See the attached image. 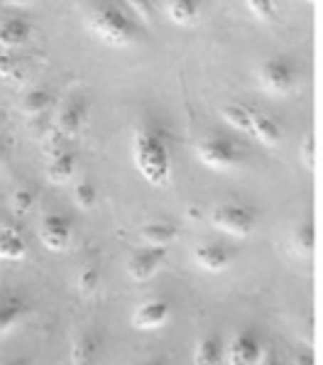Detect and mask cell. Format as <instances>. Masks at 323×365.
<instances>
[{"instance_id":"cell-1","label":"cell","mask_w":323,"mask_h":365,"mask_svg":"<svg viewBox=\"0 0 323 365\" xmlns=\"http://www.w3.org/2000/svg\"><path fill=\"white\" fill-rule=\"evenodd\" d=\"M132 160L147 184L164 189L171 182V155L157 130H137L132 140Z\"/></svg>"},{"instance_id":"cell-2","label":"cell","mask_w":323,"mask_h":365,"mask_svg":"<svg viewBox=\"0 0 323 365\" xmlns=\"http://www.w3.org/2000/svg\"><path fill=\"white\" fill-rule=\"evenodd\" d=\"M86 27L98 42L115 49H127L137 37L135 22L113 3H103L98 8H93L86 18Z\"/></svg>"},{"instance_id":"cell-3","label":"cell","mask_w":323,"mask_h":365,"mask_svg":"<svg viewBox=\"0 0 323 365\" xmlns=\"http://www.w3.org/2000/svg\"><path fill=\"white\" fill-rule=\"evenodd\" d=\"M211 226L231 238H248L258 228V213L245 204H218L211 209Z\"/></svg>"},{"instance_id":"cell-4","label":"cell","mask_w":323,"mask_h":365,"mask_svg":"<svg viewBox=\"0 0 323 365\" xmlns=\"http://www.w3.org/2000/svg\"><path fill=\"white\" fill-rule=\"evenodd\" d=\"M196 157L203 167L213 172H233L243 162L240 150L228 138H203L196 145Z\"/></svg>"},{"instance_id":"cell-5","label":"cell","mask_w":323,"mask_h":365,"mask_svg":"<svg viewBox=\"0 0 323 365\" xmlns=\"http://www.w3.org/2000/svg\"><path fill=\"white\" fill-rule=\"evenodd\" d=\"M258 81L267 96L284 98L297 88V71L287 59H267L258 69Z\"/></svg>"},{"instance_id":"cell-6","label":"cell","mask_w":323,"mask_h":365,"mask_svg":"<svg viewBox=\"0 0 323 365\" xmlns=\"http://www.w3.org/2000/svg\"><path fill=\"white\" fill-rule=\"evenodd\" d=\"M191 262L201 272L208 274H221L228 272L235 262V252L231 250V245L218 243V240H206L191 248Z\"/></svg>"},{"instance_id":"cell-7","label":"cell","mask_w":323,"mask_h":365,"mask_svg":"<svg viewBox=\"0 0 323 365\" xmlns=\"http://www.w3.org/2000/svg\"><path fill=\"white\" fill-rule=\"evenodd\" d=\"M166 257H169V248H144L135 250L125 262V272L132 282H149L159 274V269L164 267Z\"/></svg>"},{"instance_id":"cell-8","label":"cell","mask_w":323,"mask_h":365,"mask_svg":"<svg viewBox=\"0 0 323 365\" xmlns=\"http://www.w3.org/2000/svg\"><path fill=\"white\" fill-rule=\"evenodd\" d=\"M265 356L263 339L253 329L235 334L226 344V363L228 365H258Z\"/></svg>"},{"instance_id":"cell-9","label":"cell","mask_w":323,"mask_h":365,"mask_svg":"<svg viewBox=\"0 0 323 365\" xmlns=\"http://www.w3.org/2000/svg\"><path fill=\"white\" fill-rule=\"evenodd\" d=\"M74 228L71 221L61 213H44L40 221V240L49 252H64L71 248Z\"/></svg>"},{"instance_id":"cell-10","label":"cell","mask_w":323,"mask_h":365,"mask_svg":"<svg viewBox=\"0 0 323 365\" xmlns=\"http://www.w3.org/2000/svg\"><path fill=\"white\" fill-rule=\"evenodd\" d=\"M169 319H171V304L166 299L154 297V299H147L135 307L130 324L135 331H159L162 327H166Z\"/></svg>"},{"instance_id":"cell-11","label":"cell","mask_w":323,"mask_h":365,"mask_svg":"<svg viewBox=\"0 0 323 365\" xmlns=\"http://www.w3.org/2000/svg\"><path fill=\"white\" fill-rule=\"evenodd\" d=\"M86 115H88V106L83 98H71L69 103L61 108L59 120H57V133L61 138H76L83 125H86Z\"/></svg>"},{"instance_id":"cell-12","label":"cell","mask_w":323,"mask_h":365,"mask_svg":"<svg viewBox=\"0 0 323 365\" xmlns=\"http://www.w3.org/2000/svg\"><path fill=\"white\" fill-rule=\"evenodd\" d=\"M30 314V304L25 297L8 292L0 297V336L10 334L20 322H25V317Z\"/></svg>"},{"instance_id":"cell-13","label":"cell","mask_w":323,"mask_h":365,"mask_svg":"<svg viewBox=\"0 0 323 365\" xmlns=\"http://www.w3.org/2000/svg\"><path fill=\"white\" fill-rule=\"evenodd\" d=\"M137 238H140L142 245H149V248H169L179 238V228L166 221H152V223H144L140 231H137Z\"/></svg>"},{"instance_id":"cell-14","label":"cell","mask_w":323,"mask_h":365,"mask_svg":"<svg viewBox=\"0 0 323 365\" xmlns=\"http://www.w3.org/2000/svg\"><path fill=\"white\" fill-rule=\"evenodd\" d=\"M101 336L96 331H86L71 346V365H98L101 361Z\"/></svg>"},{"instance_id":"cell-15","label":"cell","mask_w":323,"mask_h":365,"mask_svg":"<svg viewBox=\"0 0 323 365\" xmlns=\"http://www.w3.org/2000/svg\"><path fill=\"white\" fill-rule=\"evenodd\" d=\"M194 365H223L226 363V341L218 334H206L194 346Z\"/></svg>"},{"instance_id":"cell-16","label":"cell","mask_w":323,"mask_h":365,"mask_svg":"<svg viewBox=\"0 0 323 365\" xmlns=\"http://www.w3.org/2000/svg\"><path fill=\"white\" fill-rule=\"evenodd\" d=\"M250 120H253V138L260 140L267 148H277L282 143V128L277 120L265 115L263 110H250Z\"/></svg>"},{"instance_id":"cell-17","label":"cell","mask_w":323,"mask_h":365,"mask_svg":"<svg viewBox=\"0 0 323 365\" xmlns=\"http://www.w3.org/2000/svg\"><path fill=\"white\" fill-rule=\"evenodd\" d=\"M30 22L22 18H5L0 22V47L3 49H18L30 37Z\"/></svg>"},{"instance_id":"cell-18","label":"cell","mask_w":323,"mask_h":365,"mask_svg":"<svg viewBox=\"0 0 323 365\" xmlns=\"http://www.w3.org/2000/svg\"><path fill=\"white\" fill-rule=\"evenodd\" d=\"M27 252V243L22 238V233L15 226H3L0 228V260H22Z\"/></svg>"},{"instance_id":"cell-19","label":"cell","mask_w":323,"mask_h":365,"mask_svg":"<svg viewBox=\"0 0 323 365\" xmlns=\"http://www.w3.org/2000/svg\"><path fill=\"white\" fill-rule=\"evenodd\" d=\"M74 174H76V155L74 153H61L57 157H52L49 160V165H47V179L52 184H66V182H71L74 179Z\"/></svg>"},{"instance_id":"cell-20","label":"cell","mask_w":323,"mask_h":365,"mask_svg":"<svg viewBox=\"0 0 323 365\" xmlns=\"http://www.w3.org/2000/svg\"><path fill=\"white\" fill-rule=\"evenodd\" d=\"M164 13L174 25L189 27L198 20V3L196 0H166Z\"/></svg>"},{"instance_id":"cell-21","label":"cell","mask_w":323,"mask_h":365,"mask_svg":"<svg viewBox=\"0 0 323 365\" xmlns=\"http://www.w3.org/2000/svg\"><path fill=\"white\" fill-rule=\"evenodd\" d=\"M314 248H316L314 223H311V221L299 223V226L294 228V233H292V250H294V255L311 257V255H314Z\"/></svg>"},{"instance_id":"cell-22","label":"cell","mask_w":323,"mask_h":365,"mask_svg":"<svg viewBox=\"0 0 323 365\" xmlns=\"http://www.w3.org/2000/svg\"><path fill=\"white\" fill-rule=\"evenodd\" d=\"M49 103H52V98H49L47 88H32V91H27L25 96H22L20 110H22V115H27V118H37L49 108Z\"/></svg>"},{"instance_id":"cell-23","label":"cell","mask_w":323,"mask_h":365,"mask_svg":"<svg viewBox=\"0 0 323 365\" xmlns=\"http://www.w3.org/2000/svg\"><path fill=\"white\" fill-rule=\"evenodd\" d=\"M221 115H223V120H226L231 128H235V130H240L245 135H253L250 108H245V106H238V103H228V106H223V108H221Z\"/></svg>"},{"instance_id":"cell-24","label":"cell","mask_w":323,"mask_h":365,"mask_svg":"<svg viewBox=\"0 0 323 365\" xmlns=\"http://www.w3.org/2000/svg\"><path fill=\"white\" fill-rule=\"evenodd\" d=\"M76 287H79L81 297H91L93 292L101 287V272H98V267H93V265L83 267L79 272V279H76Z\"/></svg>"},{"instance_id":"cell-25","label":"cell","mask_w":323,"mask_h":365,"mask_svg":"<svg viewBox=\"0 0 323 365\" xmlns=\"http://www.w3.org/2000/svg\"><path fill=\"white\" fill-rule=\"evenodd\" d=\"M74 204L79 206V209L83 211H91L93 206H96V201H98V192H96V187H93L91 182H79L74 187Z\"/></svg>"},{"instance_id":"cell-26","label":"cell","mask_w":323,"mask_h":365,"mask_svg":"<svg viewBox=\"0 0 323 365\" xmlns=\"http://www.w3.org/2000/svg\"><path fill=\"white\" fill-rule=\"evenodd\" d=\"M32 206H35V192L30 187L15 189L13 196H10V209H13L15 216H25Z\"/></svg>"},{"instance_id":"cell-27","label":"cell","mask_w":323,"mask_h":365,"mask_svg":"<svg viewBox=\"0 0 323 365\" xmlns=\"http://www.w3.org/2000/svg\"><path fill=\"white\" fill-rule=\"evenodd\" d=\"M299 160H302L306 172H314V167H316V143H314V135H311V133L304 135L302 148H299Z\"/></svg>"},{"instance_id":"cell-28","label":"cell","mask_w":323,"mask_h":365,"mask_svg":"<svg viewBox=\"0 0 323 365\" xmlns=\"http://www.w3.org/2000/svg\"><path fill=\"white\" fill-rule=\"evenodd\" d=\"M245 3H248V10L258 20L270 22L275 18V3H272V0H245Z\"/></svg>"},{"instance_id":"cell-29","label":"cell","mask_w":323,"mask_h":365,"mask_svg":"<svg viewBox=\"0 0 323 365\" xmlns=\"http://www.w3.org/2000/svg\"><path fill=\"white\" fill-rule=\"evenodd\" d=\"M127 5L132 8V13H137L144 22H152L154 18V3L152 0H127Z\"/></svg>"},{"instance_id":"cell-30","label":"cell","mask_w":323,"mask_h":365,"mask_svg":"<svg viewBox=\"0 0 323 365\" xmlns=\"http://www.w3.org/2000/svg\"><path fill=\"white\" fill-rule=\"evenodd\" d=\"M18 76V59L8 52H0V78H15Z\"/></svg>"},{"instance_id":"cell-31","label":"cell","mask_w":323,"mask_h":365,"mask_svg":"<svg viewBox=\"0 0 323 365\" xmlns=\"http://www.w3.org/2000/svg\"><path fill=\"white\" fill-rule=\"evenodd\" d=\"M294 365H316L314 351H309V348H302V351H297V356H294Z\"/></svg>"},{"instance_id":"cell-32","label":"cell","mask_w":323,"mask_h":365,"mask_svg":"<svg viewBox=\"0 0 323 365\" xmlns=\"http://www.w3.org/2000/svg\"><path fill=\"white\" fill-rule=\"evenodd\" d=\"M258 365H282V361H280V358L275 356V353H267V351H265L263 361H260Z\"/></svg>"},{"instance_id":"cell-33","label":"cell","mask_w":323,"mask_h":365,"mask_svg":"<svg viewBox=\"0 0 323 365\" xmlns=\"http://www.w3.org/2000/svg\"><path fill=\"white\" fill-rule=\"evenodd\" d=\"M0 365H32L30 358H13V361H3Z\"/></svg>"},{"instance_id":"cell-34","label":"cell","mask_w":323,"mask_h":365,"mask_svg":"<svg viewBox=\"0 0 323 365\" xmlns=\"http://www.w3.org/2000/svg\"><path fill=\"white\" fill-rule=\"evenodd\" d=\"M140 365H166V363L159 361V358H149V361H142Z\"/></svg>"},{"instance_id":"cell-35","label":"cell","mask_w":323,"mask_h":365,"mask_svg":"<svg viewBox=\"0 0 323 365\" xmlns=\"http://www.w3.org/2000/svg\"><path fill=\"white\" fill-rule=\"evenodd\" d=\"M8 3H13V5H30V3H35V0H8Z\"/></svg>"},{"instance_id":"cell-36","label":"cell","mask_w":323,"mask_h":365,"mask_svg":"<svg viewBox=\"0 0 323 365\" xmlns=\"http://www.w3.org/2000/svg\"><path fill=\"white\" fill-rule=\"evenodd\" d=\"M5 165V145H0V167Z\"/></svg>"},{"instance_id":"cell-37","label":"cell","mask_w":323,"mask_h":365,"mask_svg":"<svg viewBox=\"0 0 323 365\" xmlns=\"http://www.w3.org/2000/svg\"><path fill=\"white\" fill-rule=\"evenodd\" d=\"M309 3H316V0H309Z\"/></svg>"}]
</instances>
